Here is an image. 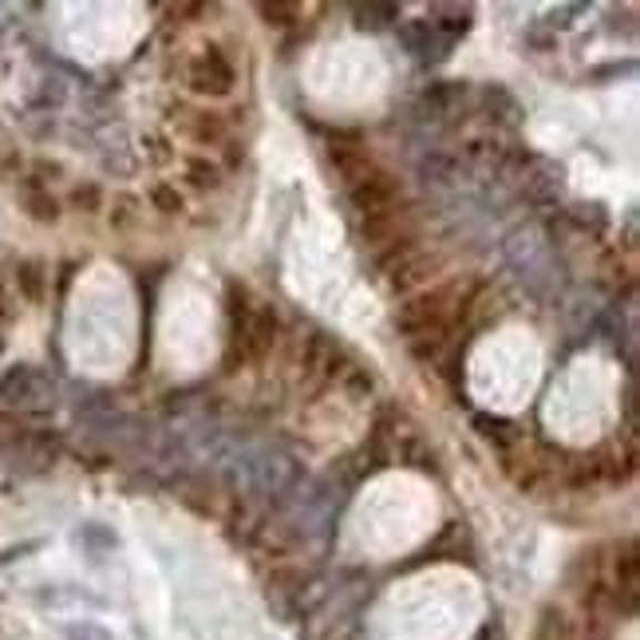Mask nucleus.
Returning a JSON list of instances; mask_svg holds the SVG:
<instances>
[{
  "label": "nucleus",
  "instance_id": "2",
  "mask_svg": "<svg viewBox=\"0 0 640 640\" xmlns=\"http://www.w3.org/2000/svg\"><path fill=\"white\" fill-rule=\"evenodd\" d=\"M182 135H190L194 143H222L226 139V123L217 115H210V111H186V115L179 119Z\"/></svg>",
  "mask_w": 640,
  "mask_h": 640
},
{
  "label": "nucleus",
  "instance_id": "1",
  "mask_svg": "<svg viewBox=\"0 0 640 640\" xmlns=\"http://www.w3.org/2000/svg\"><path fill=\"white\" fill-rule=\"evenodd\" d=\"M190 88L202 91V95H226L234 88V68L226 63V55L217 48H206V55L190 63Z\"/></svg>",
  "mask_w": 640,
  "mask_h": 640
},
{
  "label": "nucleus",
  "instance_id": "3",
  "mask_svg": "<svg viewBox=\"0 0 640 640\" xmlns=\"http://www.w3.org/2000/svg\"><path fill=\"white\" fill-rule=\"evenodd\" d=\"M186 171L194 174V186H217V166H210V163H202V159H190L186 163Z\"/></svg>",
  "mask_w": 640,
  "mask_h": 640
},
{
  "label": "nucleus",
  "instance_id": "4",
  "mask_svg": "<svg viewBox=\"0 0 640 640\" xmlns=\"http://www.w3.org/2000/svg\"><path fill=\"white\" fill-rule=\"evenodd\" d=\"M151 199H154V206L163 210V214H174V210H182V199L174 194L171 186H159V190L151 194Z\"/></svg>",
  "mask_w": 640,
  "mask_h": 640
}]
</instances>
